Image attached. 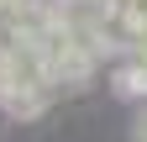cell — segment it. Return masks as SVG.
I'll list each match as a JSON object with an SVG mask.
<instances>
[{
    "instance_id": "3957f363",
    "label": "cell",
    "mask_w": 147,
    "mask_h": 142,
    "mask_svg": "<svg viewBox=\"0 0 147 142\" xmlns=\"http://www.w3.org/2000/svg\"><path fill=\"white\" fill-rule=\"evenodd\" d=\"M131 132H137V142H147V111L137 116V126H131Z\"/></svg>"
},
{
    "instance_id": "6da1fadb",
    "label": "cell",
    "mask_w": 147,
    "mask_h": 142,
    "mask_svg": "<svg viewBox=\"0 0 147 142\" xmlns=\"http://www.w3.org/2000/svg\"><path fill=\"white\" fill-rule=\"evenodd\" d=\"M47 100H53V84H11V90H0V105H5V116H16V121L42 116Z\"/></svg>"
},
{
    "instance_id": "7a4b0ae2",
    "label": "cell",
    "mask_w": 147,
    "mask_h": 142,
    "mask_svg": "<svg viewBox=\"0 0 147 142\" xmlns=\"http://www.w3.org/2000/svg\"><path fill=\"white\" fill-rule=\"evenodd\" d=\"M116 95H126V100H147V68H142V63L116 68Z\"/></svg>"
}]
</instances>
